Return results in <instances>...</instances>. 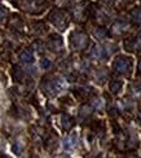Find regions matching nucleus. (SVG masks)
<instances>
[{
	"instance_id": "1a4fd4ad",
	"label": "nucleus",
	"mask_w": 141,
	"mask_h": 158,
	"mask_svg": "<svg viewBox=\"0 0 141 158\" xmlns=\"http://www.w3.org/2000/svg\"><path fill=\"white\" fill-rule=\"evenodd\" d=\"M139 73H141V61H140V64H139Z\"/></svg>"
},
{
	"instance_id": "423d86ee",
	"label": "nucleus",
	"mask_w": 141,
	"mask_h": 158,
	"mask_svg": "<svg viewBox=\"0 0 141 158\" xmlns=\"http://www.w3.org/2000/svg\"><path fill=\"white\" fill-rule=\"evenodd\" d=\"M120 89H122V82L120 81H113L110 83V91L113 94H119Z\"/></svg>"
},
{
	"instance_id": "7ed1b4c3",
	"label": "nucleus",
	"mask_w": 141,
	"mask_h": 158,
	"mask_svg": "<svg viewBox=\"0 0 141 158\" xmlns=\"http://www.w3.org/2000/svg\"><path fill=\"white\" fill-rule=\"evenodd\" d=\"M87 43H88V38L82 32H74L71 35V45L75 49H83Z\"/></svg>"
},
{
	"instance_id": "6e6552de",
	"label": "nucleus",
	"mask_w": 141,
	"mask_h": 158,
	"mask_svg": "<svg viewBox=\"0 0 141 158\" xmlns=\"http://www.w3.org/2000/svg\"><path fill=\"white\" fill-rule=\"evenodd\" d=\"M49 61L47 60V58H44V60H42V68L43 69H47V68H49Z\"/></svg>"
},
{
	"instance_id": "f257e3e1",
	"label": "nucleus",
	"mask_w": 141,
	"mask_h": 158,
	"mask_svg": "<svg viewBox=\"0 0 141 158\" xmlns=\"http://www.w3.org/2000/svg\"><path fill=\"white\" fill-rule=\"evenodd\" d=\"M132 68V60L127 56H119L114 61V70L119 74H128Z\"/></svg>"
},
{
	"instance_id": "20e7f679",
	"label": "nucleus",
	"mask_w": 141,
	"mask_h": 158,
	"mask_svg": "<svg viewBox=\"0 0 141 158\" xmlns=\"http://www.w3.org/2000/svg\"><path fill=\"white\" fill-rule=\"evenodd\" d=\"M61 123H62L64 130H66V131H69V130L73 127V124H74L73 118H71L70 115H68V114H64V115H62V118H61Z\"/></svg>"
},
{
	"instance_id": "f03ea898",
	"label": "nucleus",
	"mask_w": 141,
	"mask_h": 158,
	"mask_svg": "<svg viewBox=\"0 0 141 158\" xmlns=\"http://www.w3.org/2000/svg\"><path fill=\"white\" fill-rule=\"evenodd\" d=\"M49 18H51V21H52V23L56 26V27H58V29H65L66 26L69 25V17L66 16V13L65 12H62V10H60V9H56L55 12H52L51 13V16H49Z\"/></svg>"
},
{
	"instance_id": "0eeeda50",
	"label": "nucleus",
	"mask_w": 141,
	"mask_h": 158,
	"mask_svg": "<svg viewBox=\"0 0 141 158\" xmlns=\"http://www.w3.org/2000/svg\"><path fill=\"white\" fill-rule=\"evenodd\" d=\"M74 147H75V139H74L73 136H70L65 140V148L66 149H73Z\"/></svg>"
},
{
	"instance_id": "39448f33",
	"label": "nucleus",
	"mask_w": 141,
	"mask_h": 158,
	"mask_svg": "<svg viewBox=\"0 0 141 158\" xmlns=\"http://www.w3.org/2000/svg\"><path fill=\"white\" fill-rule=\"evenodd\" d=\"M19 58H21V61L25 62V64H32L34 62V56L30 51H23L21 52V55H19Z\"/></svg>"
}]
</instances>
